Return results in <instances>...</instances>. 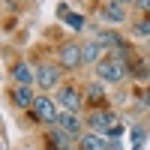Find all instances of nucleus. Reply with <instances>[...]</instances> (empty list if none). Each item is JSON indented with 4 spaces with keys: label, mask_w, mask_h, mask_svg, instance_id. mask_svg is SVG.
I'll return each mask as SVG.
<instances>
[{
    "label": "nucleus",
    "mask_w": 150,
    "mask_h": 150,
    "mask_svg": "<svg viewBox=\"0 0 150 150\" xmlns=\"http://www.w3.org/2000/svg\"><path fill=\"white\" fill-rule=\"evenodd\" d=\"M87 126H90V132H99V135H111V138H117V135L123 132L120 129V120L111 114V111L105 108H96L87 114Z\"/></svg>",
    "instance_id": "f257e3e1"
},
{
    "label": "nucleus",
    "mask_w": 150,
    "mask_h": 150,
    "mask_svg": "<svg viewBox=\"0 0 150 150\" xmlns=\"http://www.w3.org/2000/svg\"><path fill=\"white\" fill-rule=\"evenodd\" d=\"M96 75H99V81H105V84H117V81H123L129 75V63H123L117 57L99 60L96 63Z\"/></svg>",
    "instance_id": "f03ea898"
},
{
    "label": "nucleus",
    "mask_w": 150,
    "mask_h": 150,
    "mask_svg": "<svg viewBox=\"0 0 150 150\" xmlns=\"http://www.w3.org/2000/svg\"><path fill=\"white\" fill-rule=\"evenodd\" d=\"M33 117L42 120V123H57V117H60L57 102H54V99H48V96H36V102H33Z\"/></svg>",
    "instance_id": "7ed1b4c3"
},
{
    "label": "nucleus",
    "mask_w": 150,
    "mask_h": 150,
    "mask_svg": "<svg viewBox=\"0 0 150 150\" xmlns=\"http://www.w3.org/2000/svg\"><path fill=\"white\" fill-rule=\"evenodd\" d=\"M81 63H84V48L81 45L69 42V45L60 48V66H63V69H75V66H81Z\"/></svg>",
    "instance_id": "20e7f679"
},
{
    "label": "nucleus",
    "mask_w": 150,
    "mask_h": 150,
    "mask_svg": "<svg viewBox=\"0 0 150 150\" xmlns=\"http://www.w3.org/2000/svg\"><path fill=\"white\" fill-rule=\"evenodd\" d=\"M36 84H42L45 90H48V87H57L60 84V66L39 63V66H36Z\"/></svg>",
    "instance_id": "39448f33"
},
{
    "label": "nucleus",
    "mask_w": 150,
    "mask_h": 150,
    "mask_svg": "<svg viewBox=\"0 0 150 150\" xmlns=\"http://www.w3.org/2000/svg\"><path fill=\"white\" fill-rule=\"evenodd\" d=\"M54 102H57V105H63L66 111H72V114H75V111L81 108V93H78V87H60Z\"/></svg>",
    "instance_id": "423d86ee"
},
{
    "label": "nucleus",
    "mask_w": 150,
    "mask_h": 150,
    "mask_svg": "<svg viewBox=\"0 0 150 150\" xmlns=\"http://www.w3.org/2000/svg\"><path fill=\"white\" fill-rule=\"evenodd\" d=\"M108 138L105 135H99V132H84L81 138H78V150H108Z\"/></svg>",
    "instance_id": "0eeeda50"
},
{
    "label": "nucleus",
    "mask_w": 150,
    "mask_h": 150,
    "mask_svg": "<svg viewBox=\"0 0 150 150\" xmlns=\"http://www.w3.org/2000/svg\"><path fill=\"white\" fill-rule=\"evenodd\" d=\"M57 129H63L69 138H72V135H78V132H81V120H78V114H72V111H60Z\"/></svg>",
    "instance_id": "6e6552de"
},
{
    "label": "nucleus",
    "mask_w": 150,
    "mask_h": 150,
    "mask_svg": "<svg viewBox=\"0 0 150 150\" xmlns=\"http://www.w3.org/2000/svg\"><path fill=\"white\" fill-rule=\"evenodd\" d=\"M12 78H15L18 87H30V84L36 81V72H33L27 63H15V66H12Z\"/></svg>",
    "instance_id": "1a4fd4ad"
},
{
    "label": "nucleus",
    "mask_w": 150,
    "mask_h": 150,
    "mask_svg": "<svg viewBox=\"0 0 150 150\" xmlns=\"http://www.w3.org/2000/svg\"><path fill=\"white\" fill-rule=\"evenodd\" d=\"M102 21H108V24H120L123 18H126V12H123V6L120 3H108V6H102Z\"/></svg>",
    "instance_id": "9d476101"
},
{
    "label": "nucleus",
    "mask_w": 150,
    "mask_h": 150,
    "mask_svg": "<svg viewBox=\"0 0 150 150\" xmlns=\"http://www.w3.org/2000/svg\"><path fill=\"white\" fill-rule=\"evenodd\" d=\"M12 102H15L18 108H33L36 96L30 93V87H15V90H12Z\"/></svg>",
    "instance_id": "9b49d317"
},
{
    "label": "nucleus",
    "mask_w": 150,
    "mask_h": 150,
    "mask_svg": "<svg viewBox=\"0 0 150 150\" xmlns=\"http://www.w3.org/2000/svg\"><path fill=\"white\" fill-rule=\"evenodd\" d=\"M48 138H51V147L54 150H69V135L63 129H51L48 132Z\"/></svg>",
    "instance_id": "f8f14e48"
},
{
    "label": "nucleus",
    "mask_w": 150,
    "mask_h": 150,
    "mask_svg": "<svg viewBox=\"0 0 150 150\" xmlns=\"http://www.w3.org/2000/svg\"><path fill=\"white\" fill-rule=\"evenodd\" d=\"M102 51H105V48L99 45V42H90V45H84V63H99Z\"/></svg>",
    "instance_id": "ddd939ff"
},
{
    "label": "nucleus",
    "mask_w": 150,
    "mask_h": 150,
    "mask_svg": "<svg viewBox=\"0 0 150 150\" xmlns=\"http://www.w3.org/2000/svg\"><path fill=\"white\" fill-rule=\"evenodd\" d=\"M90 102H99V99H102V84H90Z\"/></svg>",
    "instance_id": "4468645a"
},
{
    "label": "nucleus",
    "mask_w": 150,
    "mask_h": 150,
    "mask_svg": "<svg viewBox=\"0 0 150 150\" xmlns=\"http://www.w3.org/2000/svg\"><path fill=\"white\" fill-rule=\"evenodd\" d=\"M138 3V9H144V12H150V0H135Z\"/></svg>",
    "instance_id": "2eb2a0df"
},
{
    "label": "nucleus",
    "mask_w": 150,
    "mask_h": 150,
    "mask_svg": "<svg viewBox=\"0 0 150 150\" xmlns=\"http://www.w3.org/2000/svg\"><path fill=\"white\" fill-rule=\"evenodd\" d=\"M111 3H120V6H126V3H132V0H111Z\"/></svg>",
    "instance_id": "dca6fc26"
},
{
    "label": "nucleus",
    "mask_w": 150,
    "mask_h": 150,
    "mask_svg": "<svg viewBox=\"0 0 150 150\" xmlns=\"http://www.w3.org/2000/svg\"><path fill=\"white\" fill-rule=\"evenodd\" d=\"M144 102H147V108H150V90H147V93H144Z\"/></svg>",
    "instance_id": "f3484780"
},
{
    "label": "nucleus",
    "mask_w": 150,
    "mask_h": 150,
    "mask_svg": "<svg viewBox=\"0 0 150 150\" xmlns=\"http://www.w3.org/2000/svg\"><path fill=\"white\" fill-rule=\"evenodd\" d=\"M108 150H120V144H108Z\"/></svg>",
    "instance_id": "a211bd4d"
},
{
    "label": "nucleus",
    "mask_w": 150,
    "mask_h": 150,
    "mask_svg": "<svg viewBox=\"0 0 150 150\" xmlns=\"http://www.w3.org/2000/svg\"><path fill=\"white\" fill-rule=\"evenodd\" d=\"M69 150H72V147H69Z\"/></svg>",
    "instance_id": "6ab92c4d"
}]
</instances>
